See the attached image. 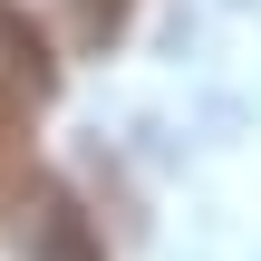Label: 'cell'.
<instances>
[{"label": "cell", "instance_id": "7a4b0ae2", "mask_svg": "<svg viewBox=\"0 0 261 261\" xmlns=\"http://www.w3.org/2000/svg\"><path fill=\"white\" fill-rule=\"evenodd\" d=\"M0 87H19L29 107L58 87V68H48V48H39V29H29L19 10H0Z\"/></svg>", "mask_w": 261, "mask_h": 261}, {"label": "cell", "instance_id": "6da1fadb", "mask_svg": "<svg viewBox=\"0 0 261 261\" xmlns=\"http://www.w3.org/2000/svg\"><path fill=\"white\" fill-rule=\"evenodd\" d=\"M29 261H107L87 203L68 184H29Z\"/></svg>", "mask_w": 261, "mask_h": 261}, {"label": "cell", "instance_id": "3957f363", "mask_svg": "<svg viewBox=\"0 0 261 261\" xmlns=\"http://www.w3.org/2000/svg\"><path fill=\"white\" fill-rule=\"evenodd\" d=\"M29 194V97L0 87V213Z\"/></svg>", "mask_w": 261, "mask_h": 261}, {"label": "cell", "instance_id": "277c9868", "mask_svg": "<svg viewBox=\"0 0 261 261\" xmlns=\"http://www.w3.org/2000/svg\"><path fill=\"white\" fill-rule=\"evenodd\" d=\"M126 10H136V0H77V39H87V48H107V39L126 29Z\"/></svg>", "mask_w": 261, "mask_h": 261}]
</instances>
